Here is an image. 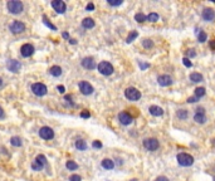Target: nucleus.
Listing matches in <instances>:
<instances>
[{
  "mask_svg": "<svg viewBox=\"0 0 215 181\" xmlns=\"http://www.w3.org/2000/svg\"><path fill=\"white\" fill-rule=\"evenodd\" d=\"M6 8L9 10V13L16 15V14H20L24 9V5L22 2H19V0H11V2H8L6 4Z\"/></svg>",
  "mask_w": 215,
  "mask_h": 181,
  "instance_id": "nucleus-1",
  "label": "nucleus"
},
{
  "mask_svg": "<svg viewBox=\"0 0 215 181\" xmlns=\"http://www.w3.org/2000/svg\"><path fill=\"white\" fill-rule=\"evenodd\" d=\"M178 162H179V165L180 166H184V167H189V166H191L192 164H194V157L191 156V155H189V154H185V152H180L179 155H178Z\"/></svg>",
  "mask_w": 215,
  "mask_h": 181,
  "instance_id": "nucleus-2",
  "label": "nucleus"
},
{
  "mask_svg": "<svg viewBox=\"0 0 215 181\" xmlns=\"http://www.w3.org/2000/svg\"><path fill=\"white\" fill-rule=\"evenodd\" d=\"M125 97L128 99V101H132V102H136L141 98V92L135 88V87H128L126 90H125Z\"/></svg>",
  "mask_w": 215,
  "mask_h": 181,
  "instance_id": "nucleus-3",
  "label": "nucleus"
},
{
  "mask_svg": "<svg viewBox=\"0 0 215 181\" xmlns=\"http://www.w3.org/2000/svg\"><path fill=\"white\" fill-rule=\"evenodd\" d=\"M97 69H98V72H100L101 74H103V76H111L113 72H114L113 65L110 62H106V61L101 62L98 65H97Z\"/></svg>",
  "mask_w": 215,
  "mask_h": 181,
  "instance_id": "nucleus-4",
  "label": "nucleus"
},
{
  "mask_svg": "<svg viewBox=\"0 0 215 181\" xmlns=\"http://www.w3.org/2000/svg\"><path fill=\"white\" fill-rule=\"evenodd\" d=\"M32 92H33L35 96H38V97H43V96L47 95L48 88H47V86L43 84V83H34V84L32 86Z\"/></svg>",
  "mask_w": 215,
  "mask_h": 181,
  "instance_id": "nucleus-5",
  "label": "nucleus"
},
{
  "mask_svg": "<svg viewBox=\"0 0 215 181\" xmlns=\"http://www.w3.org/2000/svg\"><path fill=\"white\" fill-rule=\"evenodd\" d=\"M144 147L147 151H156L160 147V142L156 138H146L144 140Z\"/></svg>",
  "mask_w": 215,
  "mask_h": 181,
  "instance_id": "nucleus-6",
  "label": "nucleus"
},
{
  "mask_svg": "<svg viewBox=\"0 0 215 181\" xmlns=\"http://www.w3.org/2000/svg\"><path fill=\"white\" fill-rule=\"evenodd\" d=\"M78 87H80L81 93H82V95H84V96H89V95H92V93H93V90H94V88L92 87V84H91V83H88V82H86V81L80 82V84H78Z\"/></svg>",
  "mask_w": 215,
  "mask_h": 181,
  "instance_id": "nucleus-7",
  "label": "nucleus"
},
{
  "mask_svg": "<svg viewBox=\"0 0 215 181\" xmlns=\"http://www.w3.org/2000/svg\"><path fill=\"white\" fill-rule=\"evenodd\" d=\"M9 29L11 30V33L14 34H19V33H23L25 30V24L23 22H19V20H15L10 24Z\"/></svg>",
  "mask_w": 215,
  "mask_h": 181,
  "instance_id": "nucleus-8",
  "label": "nucleus"
},
{
  "mask_svg": "<svg viewBox=\"0 0 215 181\" xmlns=\"http://www.w3.org/2000/svg\"><path fill=\"white\" fill-rule=\"evenodd\" d=\"M52 6H53V9L58 14H64L66 10H67V5H66L64 2H62V0H53V2H52Z\"/></svg>",
  "mask_w": 215,
  "mask_h": 181,
  "instance_id": "nucleus-9",
  "label": "nucleus"
},
{
  "mask_svg": "<svg viewBox=\"0 0 215 181\" xmlns=\"http://www.w3.org/2000/svg\"><path fill=\"white\" fill-rule=\"evenodd\" d=\"M34 52H35L34 47H33L32 44H29V43H25V44H23V45L20 47V54H22L24 58H28V57L33 56Z\"/></svg>",
  "mask_w": 215,
  "mask_h": 181,
  "instance_id": "nucleus-10",
  "label": "nucleus"
},
{
  "mask_svg": "<svg viewBox=\"0 0 215 181\" xmlns=\"http://www.w3.org/2000/svg\"><path fill=\"white\" fill-rule=\"evenodd\" d=\"M39 136L43 140H52L54 137V131L50 127H48V126H44V127L39 130Z\"/></svg>",
  "mask_w": 215,
  "mask_h": 181,
  "instance_id": "nucleus-11",
  "label": "nucleus"
},
{
  "mask_svg": "<svg viewBox=\"0 0 215 181\" xmlns=\"http://www.w3.org/2000/svg\"><path fill=\"white\" fill-rule=\"evenodd\" d=\"M157 83L161 87H169V86H171L174 83V79L169 74H161V76L157 77Z\"/></svg>",
  "mask_w": 215,
  "mask_h": 181,
  "instance_id": "nucleus-12",
  "label": "nucleus"
},
{
  "mask_svg": "<svg viewBox=\"0 0 215 181\" xmlns=\"http://www.w3.org/2000/svg\"><path fill=\"white\" fill-rule=\"evenodd\" d=\"M201 16L205 22H214L215 20V11L211 8H205L201 13Z\"/></svg>",
  "mask_w": 215,
  "mask_h": 181,
  "instance_id": "nucleus-13",
  "label": "nucleus"
},
{
  "mask_svg": "<svg viewBox=\"0 0 215 181\" xmlns=\"http://www.w3.org/2000/svg\"><path fill=\"white\" fill-rule=\"evenodd\" d=\"M118 121L121 122V124H125V126H128L132 123L133 121V117L128 113V112H121L118 115Z\"/></svg>",
  "mask_w": 215,
  "mask_h": 181,
  "instance_id": "nucleus-14",
  "label": "nucleus"
},
{
  "mask_svg": "<svg viewBox=\"0 0 215 181\" xmlns=\"http://www.w3.org/2000/svg\"><path fill=\"white\" fill-rule=\"evenodd\" d=\"M6 68H8L10 72H13V73H16V72L20 70L22 64L19 63L18 61H15V59H10V61L6 62Z\"/></svg>",
  "mask_w": 215,
  "mask_h": 181,
  "instance_id": "nucleus-15",
  "label": "nucleus"
},
{
  "mask_svg": "<svg viewBox=\"0 0 215 181\" xmlns=\"http://www.w3.org/2000/svg\"><path fill=\"white\" fill-rule=\"evenodd\" d=\"M81 64H82L83 68H86V69H88V70H92V69L96 68V62H94V59H93L92 57H86V58H83L82 62H81Z\"/></svg>",
  "mask_w": 215,
  "mask_h": 181,
  "instance_id": "nucleus-16",
  "label": "nucleus"
},
{
  "mask_svg": "<svg viewBox=\"0 0 215 181\" xmlns=\"http://www.w3.org/2000/svg\"><path fill=\"white\" fill-rule=\"evenodd\" d=\"M148 111H150V115H152L155 117H160V116L164 115V110L159 106H150Z\"/></svg>",
  "mask_w": 215,
  "mask_h": 181,
  "instance_id": "nucleus-17",
  "label": "nucleus"
},
{
  "mask_svg": "<svg viewBox=\"0 0 215 181\" xmlns=\"http://www.w3.org/2000/svg\"><path fill=\"white\" fill-rule=\"evenodd\" d=\"M101 165L105 170H112L114 169V162L111 160V158H103L102 162H101Z\"/></svg>",
  "mask_w": 215,
  "mask_h": 181,
  "instance_id": "nucleus-18",
  "label": "nucleus"
},
{
  "mask_svg": "<svg viewBox=\"0 0 215 181\" xmlns=\"http://www.w3.org/2000/svg\"><path fill=\"white\" fill-rule=\"evenodd\" d=\"M94 25H96V23L92 18H84L82 20V27L84 29H92V28H94Z\"/></svg>",
  "mask_w": 215,
  "mask_h": 181,
  "instance_id": "nucleus-19",
  "label": "nucleus"
},
{
  "mask_svg": "<svg viewBox=\"0 0 215 181\" xmlns=\"http://www.w3.org/2000/svg\"><path fill=\"white\" fill-rule=\"evenodd\" d=\"M190 81L194 82V83H200L204 81V77L201 73H198V72H192L190 74Z\"/></svg>",
  "mask_w": 215,
  "mask_h": 181,
  "instance_id": "nucleus-20",
  "label": "nucleus"
},
{
  "mask_svg": "<svg viewBox=\"0 0 215 181\" xmlns=\"http://www.w3.org/2000/svg\"><path fill=\"white\" fill-rule=\"evenodd\" d=\"M49 73L53 77H59V76H62V68L59 65H52L49 68Z\"/></svg>",
  "mask_w": 215,
  "mask_h": 181,
  "instance_id": "nucleus-21",
  "label": "nucleus"
},
{
  "mask_svg": "<svg viewBox=\"0 0 215 181\" xmlns=\"http://www.w3.org/2000/svg\"><path fill=\"white\" fill-rule=\"evenodd\" d=\"M194 121L196 122V123H199V124L205 123V122H206V116H205V113H198V112H195V115H194Z\"/></svg>",
  "mask_w": 215,
  "mask_h": 181,
  "instance_id": "nucleus-22",
  "label": "nucleus"
},
{
  "mask_svg": "<svg viewBox=\"0 0 215 181\" xmlns=\"http://www.w3.org/2000/svg\"><path fill=\"white\" fill-rule=\"evenodd\" d=\"M176 117L179 120H187L189 118V111L187 110H184V108H180V110L176 111Z\"/></svg>",
  "mask_w": 215,
  "mask_h": 181,
  "instance_id": "nucleus-23",
  "label": "nucleus"
},
{
  "mask_svg": "<svg viewBox=\"0 0 215 181\" xmlns=\"http://www.w3.org/2000/svg\"><path fill=\"white\" fill-rule=\"evenodd\" d=\"M75 149L80 151H86L87 150V143L84 140H77L75 141Z\"/></svg>",
  "mask_w": 215,
  "mask_h": 181,
  "instance_id": "nucleus-24",
  "label": "nucleus"
},
{
  "mask_svg": "<svg viewBox=\"0 0 215 181\" xmlns=\"http://www.w3.org/2000/svg\"><path fill=\"white\" fill-rule=\"evenodd\" d=\"M206 93V89L204 87H198V88H195V97L196 98H201L204 97Z\"/></svg>",
  "mask_w": 215,
  "mask_h": 181,
  "instance_id": "nucleus-25",
  "label": "nucleus"
},
{
  "mask_svg": "<svg viewBox=\"0 0 215 181\" xmlns=\"http://www.w3.org/2000/svg\"><path fill=\"white\" fill-rule=\"evenodd\" d=\"M10 143L13 145V146H15V147H20L22 145H23L22 138L20 137H16V136H14V137L10 138Z\"/></svg>",
  "mask_w": 215,
  "mask_h": 181,
  "instance_id": "nucleus-26",
  "label": "nucleus"
},
{
  "mask_svg": "<svg viewBox=\"0 0 215 181\" xmlns=\"http://www.w3.org/2000/svg\"><path fill=\"white\" fill-rule=\"evenodd\" d=\"M137 37H139V33H137V32H136V30L131 32V33L127 35V38H126V43H128V44L132 43V42H133L136 38H137Z\"/></svg>",
  "mask_w": 215,
  "mask_h": 181,
  "instance_id": "nucleus-27",
  "label": "nucleus"
},
{
  "mask_svg": "<svg viewBox=\"0 0 215 181\" xmlns=\"http://www.w3.org/2000/svg\"><path fill=\"white\" fill-rule=\"evenodd\" d=\"M135 20L137 22V23H144L147 20V16L144 14V13H137L135 15Z\"/></svg>",
  "mask_w": 215,
  "mask_h": 181,
  "instance_id": "nucleus-28",
  "label": "nucleus"
},
{
  "mask_svg": "<svg viewBox=\"0 0 215 181\" xmlns=\"http://www.w3.org/2000/svg\"><path fill=\"white\" fill-rule=\"evenodd\" d=\"M66 167L69 170V171H74V170H77L78 169V165L75 164L74 161H72V160H69V161H67V164H66Z\"/></svg>",
  "mask_w": 215,
  "mask_h": 181,
  "instance_id": "nucleus-29",
  "label": "nucleus"
},
{
  "mask_svg": "<svg viewBox=\"0 0 215 181\" xmlns=\"http://www.w3.org/2000/svg\"><path fill=\"white\" fill-rule=\"evenodd\" d=\"M147 20L151 22V23L157 22V20H159V14H157V13H150V14L147 15Z\"/></svg>",
  "mask_w": 215,
  "mask_h": 181,
  "instance_id": "nucleus-30",
  "label": "nucleus"
},
{
  "mask_svg": "<svg viewBox=\"0 0 215 181\" xmlns=\"http://www.w3.org/2000/svg\"><path fill=\"white\" fill-rule=\"evenodd\" d=\"M43 167H44V166H43L42 164H39V162H38V161H35V160L32 162V169H33L34 171H41Z\"/></svg>",
  "mask_w": 215,
  "mask_h": 181,
  "instance_id": "nucleus-31",
  "label": "nucleus"
},
{
  "mask_svg": "<svg viewBox=\"0 0 215 181\" xmlns=\"http://www.w3.org/2000/svg\"><path fill=\"white\" fill-rule=\"evenodd\" d=\"M206 38H208V35H206V33H205L204 30H200V32L198 33V40H199L200 43H204V42L206 40Z\"/></svg>",
  "mask_w": 215,
  "mask_h": 181,
  "instance_id": "nucleus-32",
  "label": "nucleus"
},
{
  "mask_svg": "<svg viewBox=\"0 0 215 181\" xmlns=\"http://www.w3.org/2000/svg\"><path fill=\"white\" fill-rule=\"evenodd\" d=\"M35 161H38L39 164H42L43 166L47 165V157H45L44 155H38V156L35 157Z\"/></svg>",
  "mask_w": 215,
  "mask_h": 181,
  "instance_id": "nucleus-33",
  "label": "nucleus"
},
{
  "mask_svg": "<svg viewBox=\"0 0 215 181\" xmlns=\"http://www.w3.org/2000/svg\"><path fill=\"white\" fill-rule=\"evenodd\" d=\"M142 45H144V48H146V49H151V48L153 47V42H152L151 39H144V40H142Z\"/></svg>",
  "mask_w": 215,
  "mask_h": 181,
  "instance_id": "nucleus-34",
  "label": "nucleus"
},
{
  "mask_svg": "<svg viewBox=\"0 0 215 181\" xmlns=\"http://www.w3.org/2000/svg\"><path fill=\"white\" fill-rule=\"evenodd\" d=\"M186 58H194V57H196V50L195 49H192V48H190V49H187L186 50Z\"/></svg>",
  "mask_w": 215,
  "mask_h": 181,
  "instance_id": "nucleus-35",
  "label": "nucleus"
},
{
  "mask_svg": "<svg viewBox=\"0 0 215 181\" xmlns=\"http://www.w3.org/2000/svg\"><path fill=\"white\" fill-rule=\"evenodd\" d=\"M122 0H117V2H113V0H108V4L111 5V6H120V5H122Z\"/></svg>",
  "mask_w": 215,
  "mask_h": 181,
  "instance_id": "nucleus-36",
  "label": "nucleus"
},
{
  "mask_svg": "<svg viewBox=\"0 0 215 181\" xmlns=\"http://www.w3.org/2000/svg\"><path fill=\"white\" fill-rule=\"evenodd\" d=\"M69 181H82V177H81L80 175L74 174V175H71V177H69Z\"/></svg>",
  "mask_w": 215,
  "mask_h": 181,
  "instance_id": "nucleus-37",
  "label": "nucleus"
},
{
  "mask_svg": "<svg viewBox=\"0 0 215 181\" xmlns=\"http://www.w3.org/2000/svg\"><path fill=\"white\" fill-rule=\"evenodd\" d=\"M183 63H184V65H185L186 68H191V67H192V63L190 62L189 58H183Z\"/></svg>",
  "mask_w": 215,
  "mask_h": 181,
  "instance_id": "nucleus-38",
  "label": "nucleus"
},
{
  "mask_svg": "<svg viewBox=\"0 0 215 181\" xmlns=\"http://www.w3.org/2000/svg\"><path fill=\"white\" fill-rule=\"evenodd\" d=\"M92 146L94 147V149H102V143L100 142V141H93V143H92Z\"/></svg>",
  "mask_w": 215,
  "mask_h": 181,
  "instance_id": "nucleus-39",
  "label": "nucleus"
},
{
  "mask_svg": "<svg viewBox=\"0 0 215 181\" xmlns=\"http://www.w3.org/2000/svg\"><path fill=\"white\" fill-rule=\"evenodd\" d=\"M43 19H44V23H45V25H47V27H49V28H52L53 30H55V29H57V28H55V27H54L53 24H50V23H49V22L47 20V18H45V16H43Z\"/></svg>",
  "mask_w": 215,
  "mask_h": 181,
  "instance_id": "nucleus-40",
  "label": "nucleus"
},
{
  "mask_svg": "<svg viewBox=\"0 0 215 181\" xmlns=\"http://www.w3.org/2000/svg\"><path fill=\"white\" fill-rule=\"evenodd\" d=\"M153 181H170V180H169L166 176H157Z\"/></svg>",
  "mask_w": 215,
  "mask_h": 181,
  "instance_id": "nucleus-41",
  "label": "nucleus"
},
{
  "mask_svg": "<svg viewBox=\"0 0 215 181\" xmlns=\"http://www.w3.org/2000/svg\"><path fill=\"white\" fill-rule=\"evenodd\" d=\"M86 10H87V11H92V10H94V4H93V3H89V4H87V6H86Z\"/></svg>",
  "mask_w": 215,
  "mask_h": 181,
  "instance_id": "nucleus-42",
  "label": "nucleus"
},
{
  "mask_svg": "<svg viewBox=\"0 0 215 181\" xmlns=\"http://www.w3.org/2000/svg\"><path fill=\"white\" fill-rule=\"evenodd\" d=\"M81 117H82V118H89V117H91V113H89L88 111H83V112L81 113Z\"/></svg>",
  "mask_w": 215,
  "mask_h": 181,
  "instance_id": "nucleus-43",
  "label": "nucleus"
},
{
  "mask_svg": "<svg viewBox=\"0 0 215 181\" xmlns=\"http://www.w3.org/2000/svg\"><path fill=\"white\" fill-rule=\"evenodd\" d=\"M198 101H199V98H196L195 96H194V97H189V98H187V102H189V103H194V102H198Z\"/></svg>",
  "mask_w": 215,
  "mask_h": 181,
  "instance_id": "nucleus-44",
  "label": "nucleus"
},
{
  "mask_svg": "<svg viewBox=\"0 0 215 181\" xmlns=\"http://www.w3.org/2000/svg\"><path fill=\"white\" fill-rule=\"evenodd\" d=\"M57 89L59 90V93H64V92H66V88H64V86H58V87H57Z\"/></svg>",
  "mask_w": 215,
  "mask_h": 181,
  "instance_id": "nucleus-45",
  "label": "nucleus"
},
{
  "mask_svg": "<svg viewBox=\"0 0 215 181\" xmlns=\"http://www.w3.org/2000/svg\"><path fill=\"white\" fill-rule=\"evenodd\" d=\"M5 117V113H4V110H3V107L0 106V120H3Z\"/></svg>",
  "mask_w": 215,
  "mask_h": 181,
  "instance_id": "nucleus-46",
  "label": "nucleus"
},
{
  "mask_svg": "<svg viewBox=\"0 0 215 181\" xmlns=\"http://www.w3.org/2000/svg\"><path fill=\"white\" fill-rule=\"evenodd\" d=\"M196 112L198 113H205V108L204 107H198L196 108Z\"/></svg>",
  "mask_w": 215,
  "mask_h": 181,
  "instance_id": "nucleus-47",
  "label": "nucleus"
},
{
  "mask_svg": "<svg viewBox=\"0 0 215 181\" xmlns=\"http://www.w3.org/2000/svg\"><path fill=\"white\" fill-rule=\"evenodd\" d=\"M210 48H211L213 50H215V39L210 40Z\"/></svg>",
  "mask_w": 215,
  "mask_h": 181,
  "instance_id": "nucleus-48",
  "label": "nucleus"
},
{
  "mask_svg": "<svg viewBox=\"0 0 215 181\" xmlns=\"http://www.w3.org/2000/svg\"><path fill=\"white\" fill-rule=\"evenodd\" d=\"M140 67H141L142 69H145V68H148V67H150V64H147V63H145V64H144V63H141V62H140Z\"/></svg>",
  "mask_w": 215,
  "mask_h": 181,
  "instance_id": "nucleus-49",
  "label": "nucleus"
},
{
  "mask_svg": "<svg viewBox=\"0 0 215 181\" xmlns=\"http://www.w3.org/2000/svg\"><path fill=\"white\" fill-rule=\"evenodd\" d=\"M63 38H66V39L69 40V34L68 33H63Z\"/></svg>",
  "mask_w": 215,
  "mask_h": 181,
  "instance_id": "nucleus-50",
  "label": "nucleus"
},
{
  "mask_svg": "<svg viewBox=\"0 0 215 181\" xmlns=\"http://www.w3.org/2000/svg\"><path fill=\"white\" fill-rule=\"evenodd\" d=\"M69 43H71V44H77L75 39H69Z\"/></svg>",
  "mask_w": 215,
  "mask_h": 181,
  "instance_id": "nucleus-51",
  "label": "nucleus"
},
{
  "mask_svg": "<svg viewBox=\"0 0 215 181\" xmlns=\"http://www.w3.org/2000/svg\"><path fill=\"white\" fill-rule=\"evenodd\" d=\"M2 86H3V79L0 78V87H2Z\"/></svg>",
  "mask_w": 215,
  "mask_h": 181,
  "instance_id": "nucleus-52",
  "label": "nucleus"
}]
</instances>
